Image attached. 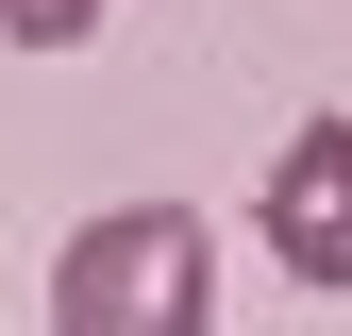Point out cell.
<instances>
[{
  "label": "cell",
  "mask_w": 352,
  "mask_h": 336,
  "mask_svg": "<svg viewBox=\"0 0 352 336\" xmlns=\"http://www.w3.org/2000/svg\"><path fill=\"white\" fill-rule=\"evenodd\" d=\"M201 319H218L201 202H101L51 252V336H201Z\"/></svg>",
  "instance_id": "cell-1"
},
{
  "label": "cell",
  "mask_w": 352,
  "mask_h": 336,
  "mask_svg": "<svg viewBox=\"0 0 352 336\" xmlns=\"http://www.w3.org/2000/svg\"><path fill=\"white\" fill-rule=\"evenodd\" d=\"M252 235H269L285 286H352V118H302L252 185Z\"/></svg>",
  "instance_id": "cell-2"
},
{
  "label": "cell",
  "mask_w": 352,
  "mask_h": 336,
  "mask_svg": "<svg viewBox=\"0 0 352 336\" xmlns=\"http://www.w3.org/2000/svg\"><path fill=\"white\" fill-rule=\"evenodd\" d=\"M101 17H118V0H0V34H17V51H84Z\"/></svg>",
  "instance_id": "cell-3"
}]
</instances>
